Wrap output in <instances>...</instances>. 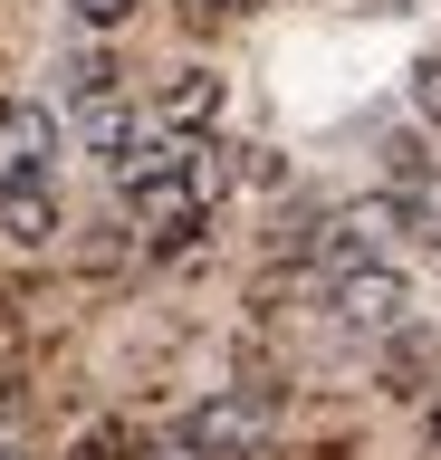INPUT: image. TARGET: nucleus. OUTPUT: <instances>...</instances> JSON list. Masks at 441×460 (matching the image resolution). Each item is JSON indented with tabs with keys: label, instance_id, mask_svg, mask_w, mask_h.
I'll list each match as a JSON object with an SVG mask.
<instances>
[{
	"label": "nucleus",
	"instance_id": "f257e3e1",
	"mask_svg": "<svg viewBox=\"0 0 441 460\" xmlns=\"http://www.w3.org/2000/svg\"><path fill=\"white\" fill-rule=\"evenodd\" d=\"M221 182H231V164H221V144L211 135H192V154H182L173 172H154V182H135L125 192V211H135V230L145 240H192V230L211 221V201H221Z\"/></svg>",
	"mask_w": 441,
	"mask_h": 460
},
{
	"label": "nucleus",
	"instance_id": "f03ea898",
	"mask_svg": "<svg viewBox=\"0 0 441 460\" xmlns=\"http://www.w3.org/2000/svg\"><path fill=\"white\" fill-rule=\"evenodd\" d=\"M182 441L202 460H250L269 441V394H211V402H192L182 412Z\"/></svg>",
	"mask_w": 441,
	"mask_h": 460
},
{
	"label": "nucleus",
	"instance_id": "7ed1b4c3",
	"mask_svg": "<svg viewBox=\"0 0 441 460\" xmlns=\"http://www.w3.org/2000/svg\"><path fill=\"white\" fill-rule=\"evenodd\" d=\"M326 307H336V326H355V336H384V326H403L412 288L384 269V259H365V269H346V279L326 288Z\"/></svg>",
	"mask_w": 441,
	"mask_h": 460
},
{
	"label": "nucleus",
	"instance_id": "20e7f679",
	"mask_svg": "<svg viewBox=\"0 0 441 460\" xmlns=\"http://www.w3.org/2000/svg\"><path fill=\"white\" fill-rule=\"evenodd\" d=\"M49 164H58V115L30 106V96H10L0 106V192L10 182H49Z\"/></svg>",
	"mask_w": 441,
	"mask_h": 460
},
{
	"label": "nucleus",
	"instance_id": "39448f33",
	"mask_svg": "<svg viewBox=\"0 0 441 460\" xmlns=\"http://www.w3.org/2000/svg\"><path fill=\"white\" fill-rule=\"evenodd\" d=\"M0 240H10V250H49V240H58V192H49V182H10V192H0Z\"/></svg>",
	"mask_w": 441,
	"mask_h": 460
},
{
	"label": "nucleus",
	"instance_id": "423d86ee",
	"mask_svg": "<svg viewBox=\"0 0 441 460\" xmlns=\"http://www.w3.org/2000/svg\"><path fill=\"white\" fill-rule=\"evenodd\" d=\"M211 115H221V77H211V67H182V77L163 86V106H154V125H173V135H202Z\"/></svg>",
	"mask_w": 441,
	"mask_h": 460
},
{
	"label": "nucleus",
	"instance_id": "0eeeda50",
	"mask_svg": "<svg viewBox=\"0 0 441 460\" xmlns=\"http://www.w3.org/2000/svg\"><path fill=\"white\" fill-rule=\"evenodd\" d=\"M135 135H145V125H135V115L116 106V96H87V106H77V144H87L96 164H116V154H125Z\"/></svg>",
	"mask_w": 441,
	"mask_h": 460
},
{
	"label": "nucleus",
	"instance_id": "6e6552de",
	"mask_svg": "<svg viewBox=\"0 0 441 460\" xmlns=\"http://www.w3.org/2000/svg\"><path fill=\"white\" fill-rule=\"evenodd\" d=\"M393 211H403L412 240H432V250H441V172H412L403 192H393Z\"/></svg>",
	"mask_w": 441,
	"mask_h": 460
},
{
	"label": "nucleus",
	"instance_id": "1a4fd4ad",
	"mask_svg": "<svg viewBox=\"0 0 441 460\" xmlns=\"http://www.w3.org/2000/svg\"><path fill=\"white\" fill-rule=\"evenodd\" d=\"M67 20H77V29H125L135 0H67Z\"/></svg>",
	"mask_w": 441,
	"mask_h": 460
},
{
	"label": "nucleus",
	"instance_id": "9d476101",
	"mask_svg": "<svg viewBox=\"0 0 441 460\" xmlns=\"http://www.w3.org/2000/svg\"><path fill=\"white\" fill-rule=\"evenodd\" d=\"M412 106L441 125V58H422V67H412Z\"/></svg>",
	"mask_w": 441,
	"mask_h": 460
},
{
	"label": "nucleus",
	"instance_id": "9b49d317",
	"mask_svg": "<svg viewBox=\"0 0 441 460\" xmlns=\"http://www.w3.org/2000/svg\"><path fill=\"white\" fill-rule=\"evenodd\" d=\"M154 460H202V451H192V441H182V431H173V441H163V451H154Z\"/></svg>",
	"mask_w": 441,
	"mask_h": 460
},
{
	"label": "nucleus",
	"instance_id": "f8f14e48",
	"mask_svg": "<svg viewBox=\"0 0 441 460\" xmlns=\"http://www.w3.org/2000/svg\"><path fill=\"white\" fill-rule=\"evenodd\" d=\"M432 441H441V394H432Z\"/></svg>",
	"mask_w": 441,
	"mask_h": 460
},
{
	"label": "nucleus",
	"instance_id": "ddd939ff",
	"mask_svg": "<svg viewBox=\"0 0 441 460\" xmlns=\"http://www.w3.org/2000/svg\"><path fill=\"white\" fill-rule=\"evenodd\" d=\"M202 10H240V0H202Z\"/></svg>",
	"mask_w": 441,
	"mask_h": 460
},
{
	"label": "nucleus",
	"instance_id": "4468645a",
	"mask_svg": "<svg viewBox=\"0 0 441 460\" xmlns=\"http://www.w3.org/2000/svg\"><path fill=\"white\" fill-rule=\"evenodd\" d=\"M0 460H20V451H10V441H0Z\"/></svg>",
	"mask_w": 441,
	"mask_h": 460
}]
</instances>
